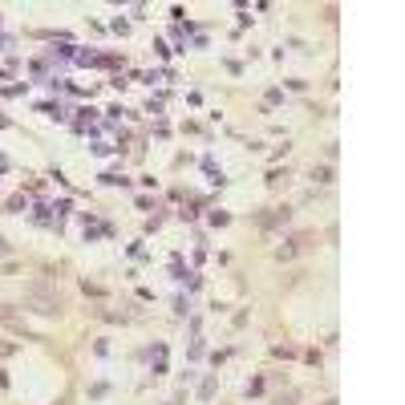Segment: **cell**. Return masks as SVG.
Instances as JSON below:
<instances>
[{
    "label": "cell",
    "mask_w": 405,
    "mask_h": 405,
    "mask_svg": "<svg viewBox=\"0 0 405 405\" xmlns=\"http://www.w3.org/2000/svg\"><path fill=\"white\" fill-rule=\"evenodd\" d=\"M260 223H264V227H276V223H288V207H284V211H276V215H264Z\"/></svg>",
    "instance_id": "7a4b0ae2"
},
{
    "label": "cell",
    "mask_w": 405,
    "mask_h": 405,
    "mask_svg": "<svg viewBox=\"0 0 405 405\" xmlns=\"http://www.w3.org/2000/svg\"><path fill=\"white\" fill-rule=\"evenodd\" d=\"M25 308L29 312H37V317H61V296L49 288V284H33V288L25 292Z\"/></svg>",
    "instance_id": "6da1fadb"
},
{
    "label": "cell",
    "mask_w": 405,
    "mask_h": 405,
    "mask_svg": "<svg viewBox=\"0 0 405 405\" xmlns=\"http://www.w3.org/2000/svg\"><path fill=\"white\" fill-rule=\"evenodd\" d=\"M0 255H9V243H4V235H0Z\"/></svg>",
    "instance_id": "277c9868"
},
{
    "label": "cell",
    "mask_w": 405,
    "mask_h": 405,
    "mask_svg": "<svg viewBox=\"0 0 405 405\" xmlns=\"http://www.w3.org/2000/svg\"><path fill=\"white\" fill-rule=\"evenodd\" d=\"M13 353H16V344H13V341H0V361H9Z\"/></svg>",
    "instance_id": "3957f363"
}]
</instances>
